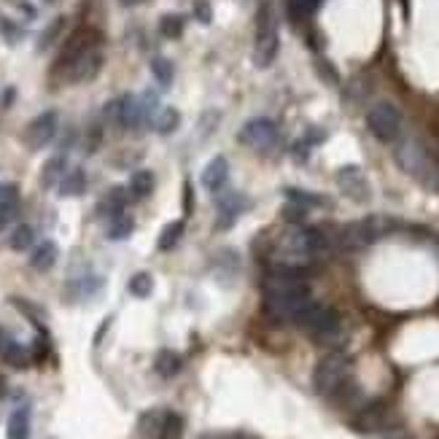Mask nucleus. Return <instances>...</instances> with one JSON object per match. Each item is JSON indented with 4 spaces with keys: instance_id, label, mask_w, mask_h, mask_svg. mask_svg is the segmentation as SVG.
<instances>
[{
    "instance_id": "nucleus-23",
    "label": "nucleus",
    "mask_w": 439,
    "mask_h": 439,
    "mask_svg": "<svg viewBox=\"0 0 439 439\" xmlns=\"http://www.w3.org/2000/svg\"><path fill=\"white\" fill-rule=\"evenodd\" d=\"M181 434H184V421H181V415L165 413L162 428H160V439H181Z\"/></svg>"
},
{
    "instance_id": "nucleus-29",
    "label": "nucleus",
    "mask_w": 439,
    "mask_h": 439,
    "mask_svg": "<svg viewBox=\"0 0 439 439\" xmlns=\"http://www.w3.org/2000/svg\"><path fill=\"white\" fill-rule=\"evenodd\" d=\"M154 73L160 76L162 84H170V76H173V70H170V65H167L165 60H157V62H154Z\"/></svg>"
},
{
    "instance_id": "nucleus-10",
    "label": "nucleus",
    "mask_w": 439,
    "mask_h": 439,
    "mask_svg": "<svg viewBox=\"0 0 439 439\" xmlns=\"http://www.w3.org/2000/svg\"><path fill=\"white\" fill-rule=\"evenodd\" d=\"M200 178H202V187L208 189V191H213V194H218L226 187V181H229V162L224 157H213V160L205 165Z\"/></svg>"
},
{
    "instance_id": "nucleus-16",
    "label": "nucleus",
    "mask_w": 439,
    "mask_h": 439,
    "mask_svg": "<svg viewBox=\"0 0 439 439\" xmlns=\"http://www.w3.org/2000/svg\"><path fill=\"white\" fill-rule=\"evenodd\" d=\"M151 191H154V173L138 170V173L130 178V194H133L135 200H143Z\"/></svg>"
},
{
    "instance_id": "nucleus-20",
    "label": "nucleus",
    "mask_w": 439,
    "mask_h": 439,
    "mask_svg": "<svg viewBox=\"0 0 439 439\" xmlns=\"http://www.w3.org/2000/svg\"><path fill=\"white\" fill-rule=\"evenodd\" d=\"M184 235V221H170V224L162 229L160 240H157V248L160 251H173L175 245H178V240Z\"/></svg>"
},
{
    "instance_id": "nucleus-5",
    "label": "nucleus",
    "mask_w": 439,
    "mask_h": 439,
    "mask_svg": "<svg viewBox=\"0 0 439 439\" xmlns=\"http://www.w3.org/2000/svg\"><path fill=\"white\" fill-rule=\"evenodd\" d=\"M256 62L265 67L269 65L272 54H275V46H278V38H275V16H272V6L269 3H262L259 9V19H256Z\"/></svg>"
},
{
    "instance_id": "nucleus-21",
    "label": "nucleus",
    "mask_w": 439,
    "mask_h": 439,
    "mask_svg": "<svg viewBox=\"0 0 439 439\" xmlns=\"http://www.w3.org/2000/svg\"><path fill=\"white\" fill-rule=\"evenodd\" d=\"M65 173V160L62 157H52V160L46 162V167H43V173H40V184L43 189H52L57 181H60V175Z\"/></svg>"
},
{
    "instance_id": "nucleus-19",
    "label": "nucleus",
    "mask_w": 439,
    "mask_h": 439,
    "mask_svg": "<svg viewBox=\"0 0 439 439\" xmlns=\"http://www.w3.org/2000/svg\"><path fill=\"white\" fill-rule=\"evenodd\" d=\"M84 189H87V175H84V170H73L70 175L62 178L60 194L62 197H79V194H84Z\"/></svg>"
},
{
    "instance_id": "nucleus-4",
    "label": "nucleus",
    "mask_w": 439,
    "mask_h": 439,
    "mask_svg": "<svg viewBox=\"0 0 439 439\" xmlns=\"http://www.w3.org/2000/svg\"><path fill=\"white\" fill-rule=\"evenodd\" d=\"M240 143L251 146L259 154H275L280 148V130L275 121L269 119H251L240 130Z\"/></svg>"
},
{
    "instance_id": "nucleus-32",
    "label": "nucleus",
    "mask_w": 439,
    "mask_h": 439,
    "mask_svg": "<svg viewBox=\"0 0 439 439\" xmlns=\"http://www.w3.org/2000/svg\"><path fill=\"white\" fill-rule=\"evenodd\" d=\"M9 345V337H6V332L0 329V356H3V348Z\"/></svg>"
},
{
    "instance_id": "nucleus-13",
    "label": "nucleus",
    "mask_w": 439,
    "mask_h": 439,
    "mask_svg": "<svg viewBox=\"0 0 439 439\" xmlns=\"http://www.w3.org/2000/svg\"><path fill=\"white\" fill-rule=\"evenodd\" d=\"M30 437V407H16L9 418L6 439H27Z\"/></svg>"
},
{
    "instance_id": "nucleus-1",
    "label": "nucleus",
    "mask_w": 439,
    "mask_h": 439,
    "mask_svg": "<svg viewBox=\"0 0 439 439\" xmlns=\"http://www.w3.org/2000/svg\"><path fill=\"white\" fill-rule=\"evenodd\" d=\"M310 299V286L299 267H278L265 280V310L272 321L291 323L294 313Z\"/></svg>"
},
{
    "instance_id": "nucleus-14",
    "label": "nucleus",
    "mask_w": 439,
    "mask_h": 439,
    "mask_svg": "<svg viewBox=\"0 0 439 439\" xmlns=\"http://www.w3.org/2000/svg\"><path fill=\"white\" fill-rule=\"evenodd\" d=\"M54 262H57V245H54L52 240H43L38 248L30 253V267H33V269H38V272L52 269Z\"/></svg>"
},
{
    "instance_id": "nucleus-22",
    "label": "nucleus",
    "mask_w": 439,
    "mask_h": 439,
    "mask_svg": "<svg viewBox=\"0 0 439 439\" xmlns=\"http://www.w3.org/2000/svg\"><path fill=\"white\" fill-rule=\"evenodd\" d=\"M151 291H154V278L148 272H135L133 278H130V294L133 296L146 299V296H151Z\"/></svg>"
},
{
    "instance_id": "nucleus-6",
    "label": "nucleus",
    "mask_w": 439,
    "mask_h": 439,
    "mask_svg": "<svg viewBox=\"0 0 439 439\" xmlns=\"http://www.w3.org/2000/svg\"><path fill=\"white\" fill-rule=\"evenodd\" d=\"M367 124H369V130H372V135L377 138V140L391 143V140H396V138H399L401 116H399V111H396L394 106H388V103H377V106L369 111Z\"/></svg>"
},
{
    "instance_id": "nucleus-30",
    "label": "nucleus",
    "mask_w": 439,
    "mask_h": 439,
    "mask_svg": "<svg viewBox=\"0 0 439 439\" xmlns=\"http://www.w3.org/2000/svg\"><path fill=\"white\" fill-rule=\"evenodd\" d=\"M307 3H310V0H289V9H291V13L302 16V13L307 11Z\"/></svg>"
},
{
    "instance_id": "nucleus-33",
    "label": "nucleus",
    "mask_w": 439,
    "mask_h": 439,
    "mask_svg": "<svg viewBox=\"0 0 439 439\" xmlns=\"http://www.w3.org/2000/svg\"><path fill=\"white\" fill-rule=\"evenodd\" d=\"M0 396H6V380H3V374H0Z\"/></svg>"
},
{
    "instance_id": "nucleus-25",
    "label": "nucleus",
    "mask_w": 439,
    "mask_h": 439,
    "mask_svg": "<svg viewBox=\"0 0 439 439\" xmlns=\"http://www.w3.org/2000/svg\"><path fill=\"white\" fill-rule=\"evenodd\" d=\"M178 111L175 108H165L160 116H157V133L160 135H170L175 133V127H178Z\"/></svg>"
},
{
    "instance_id": "nucleus-8",
    "label": "nucleus",
    "mask_w": 439,
    "mask_h": 439,
    "mask_svg": "<svg viewBox=\"0 0 439 439\" xmlns=\"http://www.w3.org/2000/svg\"><path fill=\"white\" fill-rule=\"evenodd\" d=\"M337 184H340V189L345 191L350 200L364 202L369 197V184H367V178H364V173H361L356 165L343 167V170L337 173Z\"/></svg>"
},
{
    "instance_id": "nucleus-11",
    "label": "nucleus",
    "mask_w": 439,
    "mask_h": 439,
    "mask_svg": "<svg viewBox=\"0 0 439 439\" xmlns=\"http://www.w3.org/2000/svg\"><path fill=\"white\" fill-rule=\"evenodd\" d=\"M399 165L407 170V173L413 175H423L428 170V157L426 151L418 146V143H404V146L399 148Z\"/></svg>"
},
{
    "instance_id": "nucleus-31",
    "label": "nucleus",
    "mask_w": 439,
    "mask_h": 439,
    "mask_svg": "<svg viewBox=\"0 0 439 439\" xmlns=\"http://www.w3.org/2000/svg\"><path fill=\"white\" fill-rule=\"evenodd\" d=\"M191 205H194V194H191V187H184V211L187 213H191Z\"/></svg>"
},
{
    "instance_id": "nucleus-27",
    "label": "nucleus",
    "mask_w": 439,
    "mask_h": 439,
    "mask_svg": "<svg viewBox=\"0 0 439 439\" xmlns=\"http://www.w3.org/2000/svg\"><path fill=\"white\" fill-rule=\"evenodd\" d=\"M286 197L294 202H299V205H305V208L307 205H321V202H326L321 194H307V191H299V189H289Z\"/></svg>"
},
{
    "instance_id": "nucleus-9",
    "label": "nucleus",
    "mask_w": 439,
    "mask_h": 439,
    "mask_svg": "<svg viewBox=\"0 0 439 439\" xmlns=\"http://www.w3.org/2000/svg\"><path fill=\"white\" fill-rule=\"evenodd\" d=\"M248 208V202H245V197L243 194H238V191H229L226 197H221L218 200V221H216V226L224 232V229H229V226L238 221L240 216H243V211Z\"/></svg>"
},
{
    "instance_id": "nucleus-26",
    "label": "nucleus",
    "mask_w": 439,
    "mask_h": 439,
    "mask_svg": "<svg viewBox=\"0 0 439 439\" xmlns=\"http://www.w3.org/2000/svg\"><path fill=\"white\" fill-rule=\"evenodd\" d=\"M305 216H307V208L305 205H299V202H294V200H289V205L283 208V218H286L289 224H294V226L302 224V221H305Z\"/></svg>"
},
{
    "instance_id": "nucleus-2",
    "label": "nucleus",
    "mask_w": 439,
    "mask_h": 439,
    "mask_svg": "<svg viewBox=\"0 0 439 439\" xmlns=\"http://www.w3.org/2000/svg\"><path fill=\"white\" fill-rule=\"evenodd\" d=\"M291 323L305 334H310V340L321 343V345H334L343 334V321L337 316V310H332L329 305H321L316 299H307L305 305L294 313Z\"/></svg>"
},
{
    "instance_id": "nucleus-17",
    "label": "nucleus",
    "mask_w": 439,
    "mask_h": 439,
    "mask_svg": "<svg viewBox=\"0 0 439 439\" xmlns=\"http://www.w3.org/2000/svg\"><path fill=\"white\" fill-rule=\"evenodd\" d=\"M3 361L16 367V369H25L30 364V350L25 345H19V343H13V340H9V345L3 348Z\"/></svg>"
},
{
    "instance_id": "nucleus-7",
    "label": "nucleus",
    "mask_w": 439,
    "mask_h": 439,
    "mask_svg": "<svg viewBox=\"0 0 439 439\" xmlns=\"http://www.w3.org/2000/svg\"><path fill=\"white\" fill-rule=\"evenodd\" d=\"M54 135H57V113H54V111H46V113H40L38 119L27 127L25 140L30 148H43L52 143Z\"/></svg>"
},
{
    "instance_id": "nucleus-18",
    "label": "nucleus",
    "mask_w": 439,
    "mask_h": 439,
    "mask_svg": "<svg viewBox=\"0 0 439 439\" xmlns=\"http://www.w3.org/2000/svg\"><path fill=\"white\" fill-rule=\"evenodd\" d=\"M33 240H35L33 226L19 224V226H13L11 235H9V248H11V251H27V248L33 245Z\"/></svg>"
},
{
    "instance_id": "nucleus-12",
    "label": "nucleus",
    "mask_w": 439,
    "mask_h": 439,
    "mask_svg": "<svg viewBox=\"0 0 439 439\" xmlns=\"http://www.w3.org/2000/svg\"><path fill=\"white\" fill-rule=\"evenodd\" d=\"M19 213V189L13 184H0V229L9 226Z\"/></svg>"
},
{
    "instance_id": "nucleus-28",
    "label": "nucleus",
    "mask_w": 439,
    "mask_h": 439,
    "mask_svg": "<svg viewBox=\"0 0 439 439\" xmlns=\"http://www.w3.org/2000/svg\"><path fill=\"white\" fill-rule=\"evenodd\" d=\"M162 30H165V35L175 38V35L181 33V19H178V16H165V19H162Z\"/></svg>"
},
{
    "instance_id": "nucleus-3",
    "label": "nucleus",
    "mask_w": 439,
    "mask_h": 439,
    "mask_svg": "<svg viewBox=\"0 0 439 439\" xmlns=\"http://www.w3.org/2000/svg\"><path fill=\"white\" fill-rule=\"evenodd\" d=\"M350 377V361L345 353H329L318 361L313 372V388L321 396H334Z\"/></svg>"
},
{
    "instance_id": "nucleus-15",
    "label": "nucleus",
    "mask_w": 439,
    "mask_h": 439,
    "mask_svg": "<svg viewBox=\"0 0 439 439\" xmlns=\"http://www.w3.org/2000/svg\"><path fill=\"white\" fill-rule=\"evenodd\" d=\"M181 367H184V359L175 353V350H160L157 353V361H154V369L160 377H175V374L181 372Z\"/></svg>"
},
{
    "instance_id": "nucleus-24",
    "label": "nucleus",
    "mask_w": 439,
    "mask_h": 439,
    "mask_svg": "<svg viewBox=\"0 0 439 439\" xmlns=\"http://www.w3.org/2000/svg\"><path fill=\"white\" fill-rule=\"evenodd\" d=\"M135 229V221L130 218V216H116L113 221H111V229H108V238L111 240H127L130 235H133Z\"/></svg>"
}]
</instances>
